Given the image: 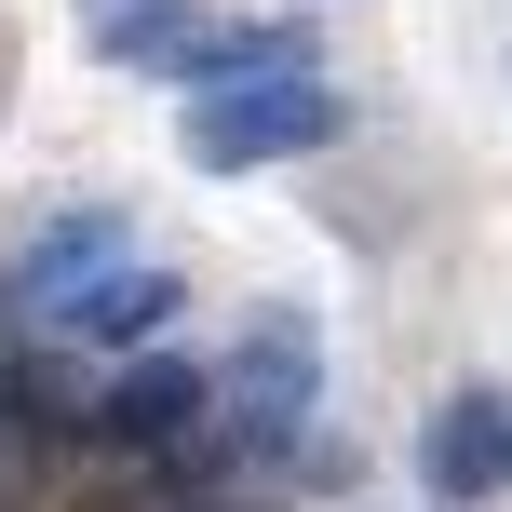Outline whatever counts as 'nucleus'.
I'll list each match as a JSON object with an SVG mask.
<instances>
[{
	"mask_svg": "<svg viewBox=\"0 0 512 512\" xmlns=\"http://www.w3.org/2000/svg\"><path fill=\"white\" fill-rule=\"evenodd\" d=\"M310 418H324V324L310 310H243L230 364H216V445L230 459H297Z\"/></svg>",
	"mask_w": 512,
	"mask_h": 512,
	"instance_id": "obj_1",
	"label": "nucleus"
},
{
	"mask_svg": "<svg viewBox=\"0 0 512 512\" xmlns=\"http://www.w3.org/2000/svg\"><path fill=\"white\" fill-rule=\"evenodd\" d=\"M337 81H216V95L176 108V149L203 162V176H256V162H310L337 149Z\"/></svg>",
	"mask_w": 512,
	"mask_h": 512,
	"instance_id": "obj_2",
	"label": "nucleus"
},
{
	"mask_svg": "<svg viewBox=\"0 0 512 512\" xmlns=\"http://www.w3.org/2000/svg\"><path fill=\"white\" fill-rule=\"evenodd\" d=\"M418 486H432V512H472L512 486V391L499 378H459L432 405V432H418Z\"/></svg>",
	"mask_w": 512,
	"mask_h": 512,
	"instance_id": "obj_3",
	"label": "nucleus"
},
{
	"mask_svg": "<svg viewBox=\"0 0 512 512\" xmlns=\"http://www.w3.org/2000/svg\"><path fill=\"white\" fill-rule=\"evenodd\" d=\"M176 310H189V283L162 270V256H108L95 283H68V297L41 310V324H54V337H81V351H135V337H162Z\"/></svg>",
	"mask_w": 512,
	"mask_h": 512,
	"instance_id": "obj_4",
	"label": "nucleus"
},
{
	"mask_svg": "<svg viewBox=\"0 0 512 512\" xmlns=\"http://www.w3.org/2000/svg\"><path fill=\"white\" fill-rule=\"evenodd\" d=\"M176 81H324V41H310L297 14H189L176 41Z\"/></svg>",
	"mask_w": 512,
	"mask_h": 512,
	"instance_id": "obj_5",
	"label": "nucleus"
},
{
	"mask_svg": "<svg viewBox=\"0 0 512 512\" xmlns=\"http://www.w3.org/2000/svg\"><path fill=\"white\" fill-rule=\"evenodd\" d=\"M203 418H216V378H203V364H176V351H135L122 378L95 391V432H108V445H149V459H162V445H189Z\"/></svg>",
	"mask_w": 512,
	"mask_h": 512,
	"instance_id": "obj_6",
	"label": "nucleus"
},
{
	"mask_svg": "<svg viewBox=\"0 0 512 512\" xmlns=\"http://www.w3.org/2000/svg\"><path fill=\"white\" fill-rule=\"evenodd\" d=\"M108 256H135V216L81 203V216H54V230H27V243H14V270H0V297H14V310H54L68 283H95Z\"/></svg>",
	"mask_w": 512,
	"mask_h": 512,
	"instance_id": "obj_7",
	"label": "nucleus"
},
{
	"mask_svg": "<svg viewBox=\"0 0 512 512\" xmlns=\"http://www.w3.org/2000/svg\"><path fill=\"white\" fill-rule=\"evenodd\" d=\"M95 68H135V81H176V41H189V0H95Z\"/></svg>",
	"mask_w": 512,
	"mask_h": 512,
	"instance_id": "obj_8",
	"label": "nucleus"
}]
</instances>
